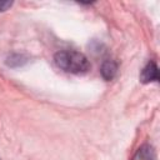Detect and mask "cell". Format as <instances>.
Listing matches in <instances>:
<instances>
[{
  "mask_svg": "<svg viewBox=\"0 0 160 160\" xmlns=\"http://www.w3.org/2000/svg\"><path fill=\"white\" fill-rule=\"evenodd\" d=\"M140 80L144 84H148V82H152V81H158L159 80V70H158V66H156L155 61H149L145 65V68L141 70Z\"/></svg>",
  "mask_w": 160,
  "mask_h": 160,
  "instance_id": "cell-2",
  "label": "cell"
},
{
  "mask_svg": "<svg viewBox=\"0 0 160 160\" xmlns=\"http://www.w3.org/2000/svg\"><path fill=\"white\" fill-rule=\"evenodd\" d=\"M100 72L105 80H112L118 72V64L114 60H105L101 65Z\"/></svg>",
  "mask_w": 160,
  "mask_h": 160,
  "instance_id": "cell-4",
  "label": "cell"
},
{
  "mask_svg": "<svg viewBox=\"0 0 160 160\" xmlns=\"http://www.w3.org/2000/svg\"><path fill=\"white\" fill-rule=\"evenodd\" d=\"M131 160H155V150L151 145L144 144L136 150Z\"/></svg>",
  "mask_w": 160,
  "mask_h": 160,
  "instance_id": "cell-3",
  "label": "cell"
},
{
  "mask_svg": "<svg viewBox=\"0 0 160 160\" xmlns=\"http://www.w3.org/2000/svg\"><path fill=\"white\" fill-rule=\"evenodd\" d=\"M58 68L70 74H85L90 70V62L88 58L75 50H61L54 56Z\"/></svg>",
  "mask_w": 160,
  "mask_h": 160,
  "instance_id": "cell-1",
  "label": "cell"
},
{
  "mask_svg": "<svg viewBox=\"0 0 160 160\" xmlns=\"http://www.w3.org/2000/svg\"><path fill=\"white\" fill-rule=\"evenodd\" d=\"M12 5L11 1H0V11H5L8 8H10Z\"/></svg>",
  "mask_w": 160,
  "mask_h": 160,
  "instance_id": "cell-5",
  "label": "cell"
}]
</instances>
